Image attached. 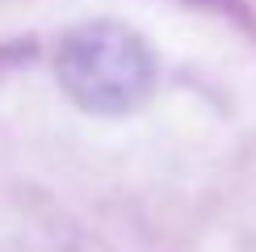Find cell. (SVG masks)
<instances>
[{
  "label": "cell",
  "mask_w": 256,
  "mask_h": 252,
  "mask_svg": "<svg viewBox=\"0 0 256 252\" xmlns=\"http://www.w3.org/2000/svg\"><path fill=\"white\" fill-rule=\"evenodd\" d=\"M55 76L72 101L88 114H130L156 84L147 42L118 21H84L68 30L55 55Z\"/></svg>",
  "instance_id": "1"
}]
</instances>
